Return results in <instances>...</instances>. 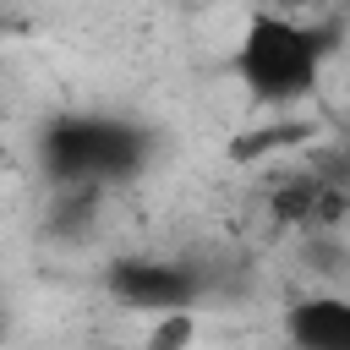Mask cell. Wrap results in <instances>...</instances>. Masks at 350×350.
<instances>
[{
    "instance_id": "6da1fadb",
    "label": "cell",
    "mask_w": 350,
    "mask_h": 350,
    "mask_svg": "<svg viewBox=\"0 0 350 350\" xmlns=\"http://www.w3.org/2000/svg\"><path fill=\"white\" fill-rule=\"evenodd\" d=\"M153 159V131L120 115H82L66 109L38 131V164L49 175V186L66 180H98V186H120L131 175H142Z\"/></svg>"
},
{
    "instance_id": "7a4b0ae2",
    "label": "cell",
    "mask_w": 350,
    "mask_h": 350,
    "mask_svg": "<svg viewBox=\"0 0 350 350\" xmlns=\"http://www.w3.org/2000/svg\"><path fill=\"white\" fill-rule=\"evenodd\" d=\"M323 55L328 33L284 11H257L235 44V77L257 104H301L323 77Z\"/></svg>"
},
{
    "instance_id": "3957f363",
    "label": "cell",
    "mask_w": 350,
    "mask_h": 350,
    "mask_svg": "<svg viewBox=\"0 0 350 350\" xmlns=\"http://www.w3.org/2000/svg\"><path fill=\"white\" fill-rule=\"evenodd\" d=\"M104 290L131 306V312H175V306H197L202 279L186 262H159V257H115L104 268Z\"/></svg>"
},
{
    "instance_id": "277c9868",
    "label": "cell",
    "mask_w": 350,
    "mask_h": 350,
    "mask_svg": "<svg viewBox=\"0 0 350 350\" xmlns=\"http://www.w3.org/2000/svg\"><path fill=\"white\" fill-rule=\"evenodd\" d=\"M284 334L301 350H350V295H301V301H290Z\"/></svg>"
},
{
    "instance_id": "5b68a950",
    "label": "cell",
    "mask_w": 350,
    "mask_h": 350,
    "mask_svg": "<svg viewBox=\"0 0 350 350\" xmlns=\"http://www.w3.org/2000/svg\"><path fill=\"white\" fill-rule=\"evenodd\" d=\"M104 191H109V186H98V180H66V186H55V202H49L44 230H49L55 241H82V235L93 230V213H98Z\"/></svg>"
},
{
    "instance_id": "8992f818",
    "label": "cell",
    "mask_w": 350,
    "mask_h": 350,
    "mask_svg": "<svg viewBox=\"0 0 350 350\" xmlns=\"http://www.w3.org/2000/svg\"><path fill=\"white\" fill-rule=\"evenodd\" d=\"M191 334H197V317H191V306L159 312V323L148 328V350H180V345H191Z\"/></svg>"
},
{
    "instance_id": "52a82bcc",
    "label": "cell",
    "mask_w": 350,
    "mask_h": 350,
    "mask_svg": "<svg viewBox=\"0 0 350 350\" xmlns=\"http://www.w3.org/2000/svg\"><path fill=\"white\" fill-rule=\"evenodd\" d=\"M301 137H306V126H273V131H262V137H241V142H235V159H252V153H268V148L301 142Z\"/></svg>"
},
{
    "instance_id": "ba28073f",
    "label": "cell",
    "mask_w": 350,
    "mask_h": 350,
    "mask_svg": "<svg viewBox=\"0 0 350 350\" xmlns=\"http://www.w3.org/2000/svg\"><path fill=\"white\" fill-rule=\"evenodd\" d=\"M301 5H312V0H273V11H284V16H290V11H301Z\"/></svg>"
}]
</instances>
